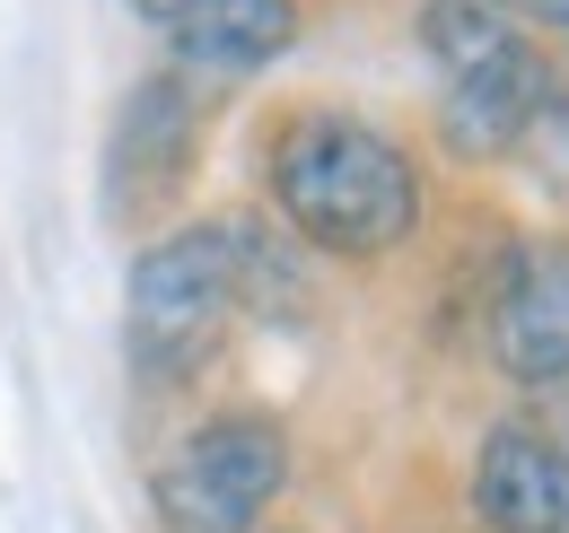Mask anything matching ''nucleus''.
I'll use <instances>...</instances> for the list:
<instances>
[{
  "mask_svg": "<svg viewBox=\"0 0 569 533\" xmlns=\"http://www.w3.org/2000/svg\"><path fill=\"white\" fill-rule=\"evenodd\" d=\"M491 9H508V18H535V27H561V36H569V0H491Z\"/></svg>",
  "mask_w": 569,
  "mask_h": 533,
  "instance_id": "obj_9",
  "label": "nucleus"
},
{
  "mask_svg": "<svg viewBox=\"0 0 569 533\" xmlns=\"http://www.w3.org/2000/svg\"><path fill=\"white\" fill-rule=\"evenodd\" d=\"M289 472H298V446H289L281 411H263V402L202 411L149 464V525L158 533H263Z\"/></svg>",
  "mask_w": 569,
  "mask_h": 533,
  "instance_id": "obj_3",
  "label": "nucleus"
},
{
  "mask_svg": "<svg viewBox=\"0 0 569 533\" xmlns=\"http://www.w3.org/2000/svg\"><path fill=\"white\" fill-rule=\"evenodd\" d=\"M132 9H141L149 27H158V36H167V27H176V18H184V9H202V0H132Z\"/></svg>",
  "mask_w": 569,
  "mask_h": 533,
  "instance_id": "obj_10",
  "label": "nucleus"
},
{
  "mask_svg": "<svg viewBox=\"0 0 569 533\" xmlns=\"http://www.w3.org/2000/svg\"><path fill=\"white\" fill-rule=\"evenodd\" d=\"M289 44H298V0H202L167 27L176 70H202V79H254Z\"/></svg>",
  "mask_w": 569,
  "mask_h": 533,
  "instance_id": "obj_8",
  "label": "nucleus"
},
{
  "mask_svg": "<svg viewBox=\"0 0 569 533\" xmlns=\"http://www.w3.org/2000/svg\"><path fill=\"white\" fill-rule=\"evenodd\" d=\"M473 516L491 533H569V446L535 420H499L473 446Z\"/></svg>",
  "mask_w": 569,
  "mask_h": 533,
  "instance_id": "obj_7",
  "label": "nucleus"
},
{
  "mask_svg": "<svg viewBox=\"0 0 569 533\" xmlns=\"http://www.w3.org/2000/svg\"><path fill=\"white\" fill-rule=\"evenodd\" d=\"M482 350L508 385H569V237L508 245L482 306Z\"/></svg>",
  "mask_w": 569,
  "mask_h": 533,
  "instance_id": "obj_6",
  "label": "nucleus"
},
{
  "mask_svg": "<svg viewBox=\"0 0 569 533\" xmlns=\"http://www.w3.org/2000/svg\"><path fill=\"white\" fill-rule=\"evenodd\" d=\"M254 263H263V219L246 210H211L184 228H158L132 263L123 289V341L149 376H193L237 324V306L254 298Z\"/></svg>",
  "mask_w": 569,
  "mask_h": 533,
  "instance_id": "obj_2",
  "label": "nucleus"
},
{
  "mask_svg": "<svg viewBox=\"0 0 569 533\" xmlns=\"http://www.w3.org/2000/svg\"><path fill=\"white\" fill-rule=\"evenodd\" d=\"M552 88H561V70H552V53L526 27L499 36L491 53H473V62L438 70V140H447V158H465V167L517 158L526 132L543 123Z\"/></svg>",
  "mask_w": 569,
  "mask_h": 533,
  "instance_id": "obj_5",
  "label": "nucleus"
},
{
  "mask_svg": "<svg viewBox=\"0 0 569 533\" xmlns=\"http://www.w3.org/2000/svg\"><path fill=\"white\" fill-rule=\"evenodd\" d=\"M263 201L307 254L333 263H386L421 228V158L386 123L342 114V105H298L263 140Z\"/></svg>",
  "mask_w": 569,
  "mask_h": 533,
  "instance_id": "obj_1",
  "label": "nucleus"
},
{
  "mask_svg": "<svg viewBox=\"0 0 569 533\" xmlns=\"http://www.w3.org/2000/svg\"><path fill=\"white\" fill-rule=\"evenodd\" d=\"M281 533H307V525H281Z\"/></svg>",
  "mask_w": 569,
  "mask_h": 533,
  "instance_id": "obj_11",
  "label": "nucleus"
},
{
  "mask_svg": "<svg viewBox=\"0 0 569 533\" xmlns=\"http://www.w3.org/2000/svg\"><path fill=\"white\" fill-rule=\"evenodd\" d=\"M202 158V97L184 70H149L123 88L114 132H106V219L114 228H149L167 219L176 193L193 184Z\"/></svg>",
  "mask_w": 569,
  "mask_h": 533,
  "instance_id": "obj_4",
  "label": "nucleus"
},
{
  "mask_svg": "<svg viewBox=\"0 0 569 533\" xmlns=\"http://www.w3.org/2000/svg\"><path fill=\"white\" fill-rule=\"evenodd\" d=\"M561 446H569V438H561Z\"/></svg>",
  "mask_w": 569,
  "mask_h": 533,
  "instance_id": "obj_12",
  "label": "nucleus"
}]
</instances>
